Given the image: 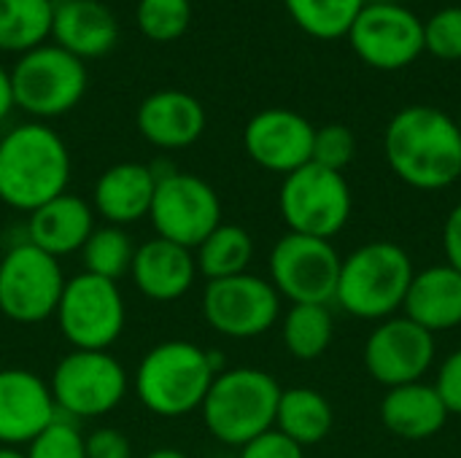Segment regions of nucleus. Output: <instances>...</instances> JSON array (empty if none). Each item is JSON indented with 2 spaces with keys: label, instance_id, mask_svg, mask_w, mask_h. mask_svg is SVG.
<instances>
[{
  "label": "nucleus",
  "instance_id": "1",
  "mask_svg": "<svg viewBox=\"0 0 461 458\" xmlns=\"http://www.w3.org/2000/svg\"><path fill=\"white\" fill-rule=\"evenodd\" d=\"M392 173L421 192H438L461 181V132L456 119L432 105L397 111L384 135Z\"/></svg>",
  "mask_w": 461,
  "mask_h": 458
},
{
  "label": "nucleus",
  "instance_id": "2",
  "mask_svg": "<svg viewBox=\"0 0 461 458\" xmlns=\"http://www.w3.org/2000/svg\"><path fill=\"white\" fill-rule=\"evenodd\" d=\"M70 151L46 121H22L0 138V202L32 213L68 192Z\"/></svg>",
  "mask_w": 461,
  "mask_h": 458
},
{
  "label": "nucleus",
  "instance_id": "3",
  "mask_svg": "<svg viewBox=\"0 0 461 458\" xmlns=\"http://www.w3.org/2000/svg\"><path fill=\"white\" fill-rule=\"evenodd\" d=\"M224 356L189 340H165L143 354L132 375L138 402L157 418H184L200 410Z\"/></svg>",
  "mask_w": 461,
  "mask_h": 458
},
{
  "label": "nucleus",
  "instance_id": "4",
  "mask_svg": "<svg viewBox=\"0 0 461 458\" xmlns=\"http://www.w3.org/2000/svg\"><path fill=\"white\" fill-rule=\"evenodd\" d=\"M281 391L278 381L259 367L221 370L200 405L203 424L216 443L243 448L276 427Z\"/></svg>",
  "mask_w": 461,
  "mask_h": 458
},
{
  "label": "nucleus",
  "instance_id": "5",
  "mask_svg": "<svg viewBox=\"0 0 461 458\" xmlns=\"http://www.w3.org/2000/svg\"><path fill=\"white\" fill-rule=\"evenodd\" d=\"M416 270L405 248L389 240L359 246L340 262L335 302L365 321L392 319L408 294Z\"/></svg>",
  "mask_w": 461,
  "mask_h": 458
},
{
  "label": "nucleus",
  "instance_id": "6",
  "mask_svg": "<svg viewBox=\"0 0 461 458\" xmlns=\"http://www.w3.org/2000/svg\"><path fill=\"white\" fill-rule=\"evenodd\" d=\"M86 62L57 43H43L16 59L11 67L14 105L32 121L70 113L86 94Z\"/></svg>",
  "mask_w": 461,
  "mask_h": 458
},
{
  "label": "nucleus",
  "instance_id": "7",
  "mask_svg": "<svg viewBox=\"0 0 461 458\" xmlns=\"http://www.w3.org/2000/svg\"><path fill=\"white\" fill-rule=\"evenodd\" d=\"M49 389L57 413L73 421H92L124 402L130 375L111 351H68L54 364Z\"/></svg>",
  "mask_w": 461,
  "mask_h": 458
},
{
  "label": "nucleus",
  "instance_id": "8",
  "mask_svg": "<svg viewBox=\"0 0 461 458\" xmlns=\"http://www.w3.org/2000/svg\"><path fill=\"white\" fill-rule=\"evenodd\" d=\"M354 197L343 173L327 170L316 162L284 175L278 192V211L289 232L332 240L351 219Z\"/></svg>",
  "mask_w": 461,
  "mask_h": 458
},
{
  "label": "nucleus",
  "instance_id": "9",
  "mask_svg": "<svg viewBox=\"0 0 461 458\" xmlns=\"http://www.w3.org/2000/svg\"><path fill=\"white\" fill-rule=\"evenodd\" d=\"M54 319L73 351H108L127 324L124 294L119 283L81 270L65 281Z\"/></svg>",
  "mask_w": 461,
  "mask_h": 458
},
{
  "label": "nucleus",
  "instance_id": "10",
  "mask_svg": "<svg viewBox=\"0 0 461 458\" xmlns=\"http://www.w3.org/2000/svg\"><path fill=\"white\" fill-rule=\"evenodd\" d=\"M62 262L22 240L0 256V316L32 327L54 319L62 289Z\"/></svg>",
  "mask_w": 461,
  "mask_h": 458
},
{
  "label": "nucleus",
  "instance_id": "11",
  "mask_svg": "<svg viewBox=\"0 0 461 458\" xmlns=\"http://www.w3.org/2000/svg\"><path fill=\"white\" fill-rule=\"evenodd\" d=\"M149 219L157 238L194 251L221 224V200L205 178L167 167L157 173Z\"/></svg>",
  "mask_w": 461,
  "mask_h": 458
},
{
  "label": "nucleus",
  "instance_id": "12",
  "mask_svg": "<svg viewBox=\"0 0 461 458\" xmlns=\"http://www.w3.org/2000/svg\"><path fill=\"white\" fill-rule=\"evenodd\" d=\"M205 324L230 340H251L270 332L281 316V294L270 278L240 273L221 281H208L203 289Z\"/></svg>",
  "mask_w": 461,
  "mask_h": 458
},
{
  "label": "nucleus",
  "instance_id": "13",
  "mask_svg": "<svg viewBox=\"0 0 461 458\" xmlns=\"http://www.w3.org/2000/svg\"><path fill=\"white\" fill-rule=\"evenodd\" d=\"M340 254L332 240L286 232L270 251V283L292 305L335 302Z\"/></svg>",
  "mask_w": 461,
  "mask_h": 458
},
{
  "label": "nucleus",
  "instance_id": "14",
  "mask_svg": "<svg viewBox=\"0 0 461 458\" xmlns=\"http://www.w3.org/2000/svg\"><path fill=\"white\" fill-rule=\"evenodd\" d=\"M346 38L375 70H402L424 54V22L402 3H367Z\"/></svg>",
  "mask_w": 461,
  "mask_h": 458
},
{
  "label": "nucleus",
  "instance_id": "15",
  "mask_svg": "<svg viewBox=\"0 0 461 458\" xmlns=\"http://www.w3.org/2000/svg\"><path fill=\"white\" fill-rule=\"evenodd\" d=\"M435 364V335L408 316L384 319L365 343V370L386 389L419 383Z\"/></svg>",
  "mask_w": 461,
  "mask_h": 458
},
{
  "label": "nucleus",
  "instance_id": "16",
  "mask_svg": "<svg viewBox=\"0 0 461 458\" xmlns=\"http://www.w3.org/2000/svg\"><path fill=\"white\" fill-rule=\"evenodd\" d=\"M316 127L297 111L265 108L243 130V148L262 170L289 175L311 162Z\"/></svg>",
  "mask_w": 461,
  "mask_h": 458
},
{
  "label": "nucleus",
  "instance_id": "17",
  "mask_svg": "<svg viewBox=\"0 0 461 458\" xmlns=\"http://www.w3.org/2000/svg\"><path fill=\"white\" fill-rule=\"evenodd\" d=\"M57 416L49 381L24 367L0 370V445L32 443Z\"/></svg>",
  "mask_w": 461,
  "mask_h": 458
},
{
  "label": "nucleus",
  "instance_id": "18",
  "mask_svg": "<svg viewBox=\"0 0 461 458\" xmlns=\"http://www.w3.org/2000/svg\"><path fill=\"white\" fill-rule=\"evenodd\" d=\"M203 103L184 89H159L143 97L135 113L138 132L146 143L162 151L194 146L205 132Z\"/></svg>",
  "mask_w": 461,
  "mask_h": 458
},
{
  "label": "nucleus",
  "instance_id": "19",
  "mask_svg": "<svg viewBox=\"0 0 461 458\" xmlns=\"http://www.w3.org/2000/svg\"><path fill=\"white\" fill-rule=\"evenodd\" d=\"M197 275L200 273H197L194 251L162 240L157 235L135 248L132 267H130V278L135 289L146 300L159 305L178 302L181 297H186Z\"/></svg>",
  "mask_w": 461,
  "mask_h": 458
},
{
  "label": "nucleus",
  "instance_id": "20",
  "mask_svg": "<svg viewBox=\"0 0 461 458\" xmlns=\"http://www.w3.org/2000/svg\"><path fill=\"white\" fill-rule=\"evenodd\" d=\"M157 189V173L143 162H116L105 167L92 189V211L105 224L132 227L149 219Z\"/></svg>",
  "mask_w": 461,
  "mask_h": 458
},
{
  "label": "nucleus",
  "instance_id": "21",
  "mask_svg": "<svg viewBox=\"0 0 461 458\" xmlns=\"http://www.w3.org/2000/svg\"><path fill=\"white\" fill-rule=\"evenodd\" d=\"M51 38L81 62L105 57L119 40V22L100 0H57Z\"/></svg>",
  "mask_w": 461,
  "mask_h": 458
},
{
  "label": "nucleus",
  "instance_id": "22",
  "mask_svg": "<svg viewBox=\"0 0 461 458\" xmlns=\"http://www.w3.org/2000/svg\"><path fill=\"white\" fill-rule=\"evenodd\" d=\"M27 243H32L35 248L46 251L54 259L78 254L84 248V243L89 240L95 224V211L92 205L78 197V194H59L54 200H49L46 205L35 208L32 213H27Z\"/></svg>",
  "mask_w": 461,
  "mask_h": 458
},
{
  "label": "nucleus",
  "instance_id": "23",
  "mask_svg": "<svg viewBox=\"0 0 461 458\" xmlns=\"http://www.w3.org/2000/svg\"><path fill=\"white\" fill-rule=\"evenodd\" d=\"M405 316L427 332H448L461 324V273L435 265L413 275L405 294Z\"/></svg>",
  "mask_w": 461,
  "mask_h": 458
},
{
  "label": "nucleus",
  "instance_id": "24",
  "mask_svg": "<svg viewBox=\"0 0 461 458\" xmlns=\"http://www.w3.org/2000/svg\"><path fill=\"white\" fill-rule=\"evenodd\" d=\"M448 416L438 389L424 381L389 389L381 402V421L400 440H429L446 427Z\"/></svg>",
  "mask_w": 461,
  "mask_h": 458
},
{
  "label": "nucleus",
  "instance_id": "25",
  "mask_svg": "<svg viewBox=\"0 0 461 458\" xmlns=\"http://www.w3.org/2000/svg\"><path fill=\"white\" fill-rule=\"evenodd\" d=\"M332 424H335L332 405L319 391L308 386L281 391L273 429L286 435L300 448L319 445L321 440H327V435L332 432Z\"/></svg>",
  "mask_w": 461,
  "mask_h": 458
},
{
  "label": "nucleus",
  "instance_id": "26",
  "mask_svg": "<svg viewBox=\"0 0 461 458\" xmlns=\"http://www.w3.org/2000/svg\"><path fill=\"white\" fill-rule=\"evenodd\" d=\"M54 0H0V51L27 54L51 38Z\"/></svg>",
  "mask_w": 461,
  "mask_h": 458
},
{
  "label": "nucleus",
  "instance_id": "27",
  "mask_svg": "<svg viewBox=\"0 0 461 458\" xmlns=\"http://www.w3.org/2000/svg\"><path fill=\"white\" fill-rule=\"evenodd\" d=\"M251 259H254V238L243 227L224 224V221L194 248L197 273L205 281H221L249 273Z\"/></svg>",
  "mask_w": 461,
  "mask_h": 458
},
{
  "label": "nucleus",
  "instance_id": "28",
  "mask_svg": "<svg viewBox=\"0 0 461 458\" xmlns=\"http://www.w3.org/2000/svg\"><path fill=\"white\" fill-rule=\"evenodd\" d=\"M335 337L330 305H292L281 321V340L289 356L313 362L327 354Z\"/></svg>",
  "mask_w": 461,
  "mask_h": 458
},
{
  "label": "nucleus",
  "instance_id": "29",
  "mask_svg": "<svg viewBox=\"0 0 461 458\" xmlns=\"http://www.w3.org/2000/svg\"><path fill=\"white\" fill-rule=\"evenodd\" d=\"M292 22L316 40L346 38L367 0H284Z\"/></svg>",
  "mask_w": 461,
  "mask_h": 458
},
{
  "label": "nucleus",
  "instance_id": "30",
  "mask_svg": "<svg viewBox=\"0 0 461 458\" xmlns=\"http://www.w3.org/2000/svg\"><path fill=\"white\" fill-rule=\"evenodd\" d=\"M135 248L138 246L132 243V235L124 227L103 224V227L92 229L89 240L84 243V248L78 254H81L84 273L116 283L119 278L130 275Z\"/></svg>",
  "mask_w": 461,
  "mask_h": 458
},
{
  "label": "nucleus",
  "instance_id": "31",
  "mask_svg": "<svg viewBox=\"0 0 461 458\" xmlns=\"http://www.w3.org/2000/svg\"><path fill=\"white\" fill-rule=\"evenodd\" d=\"M135 24L154 43L178 40L192 24V0H138Z\"/></svg>",
  "mask_w": 461,
  "mask_h": 458
},
{
  "label": "nucleus",
  "instance_id": "32",
  "mask_svg": "<svg viewBox=\"0 0 461 458\" xmlns=\"http://www.w3.org/2000/svg\"><path fill=\"white\" fill-rule=\"evenodd\" d=\"M27 458H86V435L78 421L57 416L32 443L24 445Z\"/></svg>",
  "mask_w": 461,
  "mask_h": 458
},
{
  "label": "nucleus",
  "instance_id": "33",
  "mask_svg": "<svg viewBox=\"0 0 461 458\" xmlns=\"http://www.w3.org/2000/svg\"><path fill=\"white\" fill-rule=\"evenodd\" d=\"M424 51L443 62H459L461 5H446L424 22Z\"/></svg>",
  "mask_w": 461,
  "mask_h": 458
},
{
  "label": "nucleus",
  "instance_id": "34",
  "mask_svg": "<svg viewBox=\"0 0 461 458\" xmlns=\"http://www.w3.org/2000/svg\"><path fill=\"white\" fill-rule=\"evenodd\" d=\"M357 154V135L346 124H324L313 135V154L311 162L343 173Z\"/></svg>",
  "mask_w": 461,
  "mask_h": 458
},
{
  "label": "nucleus",
  "instance_id": "35",
  "mask_svg": "<svg viewBox=\"0 0 461 458\" xmlns=\"http://www.w3.org/2000/svg\"><path fill=\"white\" fill-rule=\"evenodd\" d=\"M235 458H305L303 448L297 443H292L286 435H281L278 429H270L265 435H259L257 440L246 443L243 448H238Z\"/></svg>",
  "mask_w": 461,
  "mask_h": 458
},
{
  "label": "nucleus",
  "instance_id": "36",
  "mask_svg": "<svg viewBox=\"0 0 461 458\" xmlns=\"http://www.w3.org/2000/svg\"><path fill=\"white\" fill-rule=\"evenodd\" d=\"M86 458H132V445L122 429L97 427L86 435Z\"/></svg>",
  "mask_w": 461,
  "mask_h": 458
},
{
  "label": "nucleus",
  "instance_id": "37",
  "mask_svg": "<svg viewBox=\"0 0 461 458\" xmlns=\"http://www.w3.org/2000/svg\"><path fill=\"white\" fill-rule=\"evenodd\" d=\"M435 389H438L443 405L448 408V413L461 416V348L443 362L438 381H435Z\"/></svg>",
  "mask_w": 461,
  "mask_h": 458
},
{
  "label": "nucleus",
  "instance_id": "38",
  "mask_svg": "<svg viewBox=\"0 0 461 458\" xmlns=\"http://www.w3.org/2000/svg\"><path fill=\"white\" fill-rule=\"evenodd\" d=\"M443 251L448 265L461 273V202L448 213L446 227H443Z\"/></svg>",
  "mask_w": 461,
  "mask_h": 458
},
{
  "label": "nucleus",
  "instance_id": "39",
  "mask_svg": "<svg viewBox=\"0 0 461 458\" xmlns=\"http://www.w3.org/2000/svg\"><path fill=\"white\" fill-rule=\"evenodd\" d=\"M14 108L16 105H14V92H11V70L0 65V121H5Z\"/></svg>",
  "mask_w": 461,
  "mask_h": 458
},
{
  "label": "nucleus",
  "instance_id": "40",
  "mask_svg": "<svg viewBox=\"0 0 461 458\" xmlns=\"http://www.w3.org/2000/svg\"><path fill=\"white\" fill-rule=\"evenodd\" d=\"M143 458H189V454H184L178 448H154V451H149Z\"/></svg>",
  "mask_w": 461,
  "mask_h": 458
},
{
  "label": "nucleus",
  "instance_id": "41",
  "mask_svg": "<svg viewBox=\"0 0 461 458\" xmlns=\"http://www.w3.org/2000/svg\"><path fill=\"white\" fill-rule=\"evenodd\" d=\"M0 458H27L22 448H8V445H0Z\"/></svg>",
  "mask_w": 461,
  "mask_h": 458
},
{
  "label": "nucleus",
  "instance_id": "42",
  "mask_svg": "<svg viewBox=\"0 0 461 458\" xmlns=\"http://www.w3.org/2000/svg\"><path fill=\"white\" fill-rule=\"evenodd\" d=\"M367 3H397V0H367Z\"/></svg>",
  "mask_w": 461,
  "mask_h": 458
},
{
  "label": "nucleus",
  "instance_id": "43",
  "mask_svg": "<svg viewBox=\"0 0 461 458\" xmlns=\"http://www.w3.org/2000/svg\"><path fill=\"white\" fill-rule=\"evenodd\" d=\"M456 127H459V132H461V113L456 116Z\"/></svg>",
  "mask_w": 461,
  "mask_h": 458
}]
</instances>
